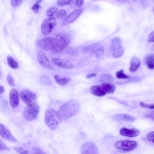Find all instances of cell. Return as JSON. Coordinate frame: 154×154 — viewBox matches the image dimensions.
<instances>
[{"mask_svg": "<svg viewBox=\"0 0 154 154\" xmlns=\"http://www.w3.org/2000/svg\"><path fill=\"white\" fill-rule=\"evenodd\" d=\"M37 56L38 62L44 68L50 70L54 69V66L43 51H39L37 52Z\"/></svg>", "mask_w": 154, "mask_h": 154, "instance_id": "11", "label": "cell"}, {"mask_svg": "<svg viewBox=\"0 0 154 154\" xmlns=\"http://www.w3.org/2000/svg\"><path fill=\"white\" fill-rule=\"evenodd\" d=\"M23 0H11V4L14 7H16L19 5Z\"/></svg>", "mask_w": 154, "mask_h": 154, "instance_id": "36", "label": "cell"}, {"mask_svg": "<svg viewBox=\"0 0 154 154\" xmlns=\"http://www.w3.org/2000/svg\"><path fill=\"white\" fill-rule=\"evenodd\" d=\"M5 89L4 87L1 85H0V94H2L4 91Z\"/></svg>", "mask_w": 154, "mask_h": 154, "instance_id": "41", "label": "cell"}, {"mask_svg": "<svg viewBox=\"0 0 154 154\" xmlns=\"http://www.w3.org/2000/svg\"><path fill=\"white\" fill-rule=\"evenodd\" d=\"M140 65V61L139 58L134 56L131 58L130 63V67L129 70L132 72H135Z\"/></svg>", "mask_w": 154, "mask_h": 154, "instance_id": "19", "label": "cell"}, {"mask_svg": "<svg viewBox=\"0 0 154 154\" xmlns=\"http://www.w3.org/2000/svg\"><path fill=\"white\" fill-rule=\"evenodd\" d=\"M9 98L11 106L13 108L17 107L20 102L19 95L17 91L14 89L11 90L9 93Z\"/></svg>", "mask_w": 154, "mask_h": 154, "instance_id": "17", "label": "cell"}, {"mask_svg": "<svg viewBox=\"0 0 154 154\" xmlns=\"http://www.w3.org/2000/svg\"><path fill=\"white\" fill-rule=\"evenodd\" d=\"M7 60L8 65L11 68L14 69H16L18 68V63L13 57L8 56Z\"/></svg>", "mask_w": 154, "mask_h": 154, "instance_id": "24", "label": "cell"}, {"mask_svg": "<svg viewBox=\"0 0 154 154\" xmlns=\"http://www.w3.org/2000/svg\"><path fill=\"white\" fill-rule=\"evenodd\" d=\"M42 1L43 0H36V3L39 4L42 2Z\"/></svg>", "mask_w": 154, "mask_h": 154, "instance_id": "42", "label": "cell"}, {"mask_svg": "<svg viewBox=\"0 0 154 154\" xmlns=\"http://www.w3.org/2000/svg\"><path fill=\"white\" fill-rule=\"evenodd\" d=\"M7 80L9 85L11 87L15 86L13 76L10 74H8L7 76Z\"/></svg>", "mask_w": 154, "mask_h": 154, "instance_id": "32", "label": "cell"}, {"mask_svg": "<svg viewBox=\"0 0 154 154\" xmlns=\"http://www.w3.org/2000/svg\"><path fill=\"white\" fill-rule=\"evenodd\" d=\"M140 133L137 129L134 128H127L122 127L120 130V134L123 136L134 137L137 136Z\"/></svg>", "mask_w": 154, "mask_h": 154, "instance_id": "16", "label": "cell"}, {"mask_svg": "<svg viewBox=\"0 0 154 154\" xmlns=\"http://www.w3.org/2000/svg\"><path fill=\"white\" fill-rule=\"evenodd\" d=\"M111 48L114 58H118L124 54V50L121 45V40L119 38L115 37L112 39Z\"/></svg>", "mask_w": 154, "mask_h": 154, "instance_id": "7", "label": "cell"}, {"mask_svg": "<svg viewBox=\"0 0 154 154\" xmlns=\"http://www.w3.org/2000/svg\"><path fill=\"white\" fill-rule=\"evenodd\" d=\"M84 2L83 0H71V3L78 8L82 7Z\"/></svg>", "mask_w": 154, "mask_h": 154, "instance_id": "29", "label": "cell"}, {"mask_svg": "<svg viewBox=\"0 0 154 154\" xmlns=\"http://www.w3.org/2000/svg\"><path fill=\"white\" fill-rule=\"evenodd\" d=\"M140 106L142 107L151 109H154V104H147L143 102H141L140 103Z\"/></svg>", "mask_w": 154, "mask_h": 154, "instance_id": "31", "label": "cell"}, {"mask_svg": "<svg viewBox=\"0 0 154 154\" xmlns=\"http://www.w3.org/2000/svg\"><path fill=\"white\" fill-rule=\"evenodd\" d=\"M56 40L58 53H61L69 45L71 41L70 35L65 33H60L56 36Z\"/></svg>", "mask_w": 154, "mask_h": 154, "instance_id": "5", "label": "cell"}, {"mask_svg": "<svg viewBox=\"0 0 154 154\" xmlns=\"http://www.w3.org/2000/svg\"><path fill=\"white\" fill-rule=\"evenodd\" d=\"M82 50L85 52L89 53L94 56L98 57L103 54L104 49L100 44L95 43L84 47Z\"/></svg>", "mask_w": 154, "mask_h": 154, "instance_id": "10", "label": "cell"}, {"mask_svg": "<svg viewBox=\"0 0 154 154\" xmlns=\"http://www.w3.org/2000/svg\"><path fill=\"white\" fill-rule=\"evenodd\" d=\"M91 93L97 97H103L107 94L105 89L101 85L92 86L90 88Z\"/></svg>", "mask_w": 154, "mask_h": 154, "instance_id": "18", "label": "cell"}, {"mask_svg": "<svg viewBox=\"0 0 154 154\" xmlns=\"http://www.w3.org/2000/svg\"><path fill=\"white\" fill-rule=\"evenodd\" d=\"M114 119L126 122H132L135 120L134 117L127 114H117L114 116Z\"/></svg>", "mask_w": 154, "mask_h": 154, "instance_id": "20", "label": "cell"}, {"mask_svg": "<svg viewBox=\"0 0 154 154\" xmlns=\"http://www.w3.org/2000/svg\"><path fill=\"white\" fill-rule=\"evenodd\" d=\"M83 12V10L82 9L72 11L63 20V26H66L72 23L81 15Z\"/></svg>", "mask_w": 154, "mask_h": 154, "instance_id": "13", "label": "cell"}, {"mask_svg": "<svg viewBox=\"0 0 154 154\" xmlns=\"http://www.w3.org/2000/svg\"><path fill=\"white\" fill-rule=\"evenodd\" d=\"M79 103L74 100H70L64 103L59 108L58 113L61 121H65L75 115L79 111Z\"/></svg>", "mask_w": 154, "mask_h": 154, "instance_id": "1", "label": "cell"}, {"mask_svg": "<svg viewBox=\"0 0 154 154\" xmlns=\"http://www.w3.org/2000/svg\"><path fill=\"white\" fill-rule=\"evenodd\" d=\"M57 21L54 18L50 17L45 19L41 26L42 34L45 35L49 34L56 26Z\"/></svg>", "mask_w": 154, "mask_h": 154, "instance_id": "9", "label": "cell"}, {"mask_svg": "<svg viewBox=\"0 0 154 154\" xmlns=\"http://www.w3.org/2000/svg\"><path fill=\"white\" fill-rule=\"evenodd\" d=\"M71 0H57V4L59 6H62L69 5L71 3Z\"/></svg>", "mask_w": 154, "mask_h": 154, "instance_id": "28", "label": "cell"}, {"mask_svg": "<svg viewBox=\"0 0 154 154\" xmlns=\"http://www.w3.org/2000/svg\"><path fill=\"white\" fill-rule=\"evenodd\" d=\"M146 66L150 69H154V54L150 53L147 54L145 58Z\"/></svg>", "mask_w": 154, "mask_h": 154, "instance_id": "21", "label": "cell"}, {"mask_svg": "<svg viewBox=\"0 0 154 154\" xmlns=\"http://www.w3.org/2000/svg\"><path fill=\"white\" fill-rule=\"evenodd\" d=\"M39 111L40 107L36 103L32 105L27 106L23 111V116L26 121H32L37 118Z\"/></svg>", "mask_w": 154, "mask_h": 154, "instance_id": "4", "label": "cell"}, {"mask_svg": "<svg viewBox=\"0 0 154 154\" xmlns=\"http://www.w3.org/2000/svg\"><path fill=\"white\" fill-rule=\"evenodd\" d=\"M153 11L154 13V6L153 7Z\"/></svg>", "mask_w": 154, "mask_h": 154, "instance_id": "43", "label": "cell"}, {"mask_svg": "<svg viewBox=\"0 0 154 154\" xmlns=\"http://www.w3.org/2000/svg\"><path fill=\"white\" fill-rule=\"evenodd\" d=\"M147 40L149 42H154V30L151 32L149 34Z\"/></svg>", "mask_w": 154, "mask_h": 154, "instance_id": "37", "label": "cell"}, {"mask_svg": "<svg viewBox=\"0 0 154 154\" xmlns=\"http://www.w3.org/2000/svg\"><path fill=\"white\" fill-rule=\"evenodd\" d=\"M82 154H98V149L96 145L92 142L87 141L83 145Z\"/></svg>", "mask_w": 154, "mask_h": 154, "instance_id": "12", "label": "cell"}, {"mask_svg": "<svg viewBox=\"0 0 154 154\" xmlns=\"http://www.w3.org/2000/svg\"><path fill=\"white\" fill-rule=\"evenodd\" d=\"M14 149L17 152L20 154H28L29 151L19 146H14Z\"/></svg>", "mask_w": 154, "mask_h": 154, "instance_id": "30", "label": "cell"}, {"mask_svg": "<svg viewBox=\"0 0 154 154\" xmlns=\"http://www.w3.org/2000/svg\"><path fill=\"white\" fill-rule=\"evenodd\" d=\"M101 85L105 89L107 94H112L115 91L116 87L113 84L109 83H103Z\"/></svg>", "mask_w": 154, "mask_h": 154, "instance_id": "23", "label": "cell"}, {"mask_svg": "<svg viewBox=\"0 0 154 154\" xmlns=\"http://www.w3.org/2000/svg\"><path fill=\"white\" fill-rule=\"evenodd\" d=\"M54 65L64 69H70L73 68L72 64L69 61L59 58H53L51 60Z\"/></svg>", "mask_w": 154, "mask_h": 154, "instance_id": "14", "label": "cell"}, {"mask_svg": "<svg viewBox=\"0 0 154 154\" xmlns=\"http://www.w3.org/2000/svg\"><path fill=\"white\" fill-rule=\"evenodd\" d=\"M41 7L39 4L35 3L32 6L31 9L35 13H38L39 9Z\"/></svg>", "mask_w": 154, "mask_h": 154, "instance_id": "34", "label": "cell"}, {"mask_svg": "<svg viewBox=\"0 0 154 154\" xmlns=\"http://www.w3.org/2000/svg\"><path fill=\"white\" fill-rule=\"evenodd\" d=\"M153 47H154V45H153Z\"/></svg>", "mask_w": 154, "mask_h": 154, "instance_id": "44", "label": "cell"}, {"mask_svg": "<svg viewBox=\"0 0 154 154\" xmlns=\"http://www.w3.org/2000/svg\"><path fill=\"white\" fill-rule=\"evenodd\" d=\"M137 145L134 140H124L117 141L114 144L115 147L117 149L123 151H128L135 148Z\"/></svg>", "mask_w": 154, "mask_h": 154, "instance_id": "8", "label": "cell"}, {"mask_svg": "<svg viewBox=\"0 0 154 154\" xmlns=\"http://www.w3.org/2000/svg\"><path fill=\"white\" fill-rule=\"evenodd\" d=\"M37 44L39 48L43 50L58 53L55 38L51 37L45 38L39 40Z\"/></svg>", "mask_w": 154, "mask_h": 154, "instance_id": "3", "label": "cell"}, {"mask_svg": "<svg viewBox=\"0 0 154 154\" xmlns=\"http://www.w3.org/2000/svg\"><path fill=\"white\" fill-rule=\"evenodd\" d=\"M147 116L150 119L154 120V111L151 112L147 114Z\"/></svg>", "mask_w": 154, "mask_h": 154, "instance_id": "39", "label": "cell"}, {"mask_svg": "<svg viewBox=\"0 0 154 154\" xmlns=\"http://www.w3.org/2000/svg\"><path fill=\"white\" fill-rule=\"evenodd\" d=\"M0 150H5L7 151L10 150V149L1 140H0Z\"/></svg>", "mask_w": 154, "mask_h": 154, "instance_id": "35", "label": "cell"}, {"mask_svg": "<svg viewBox=\"0 0 154 154\" xmlns=\"http://www.w3.org/2000/svg\"><path fill=\"white\" fill-rule=\"evenodd\" d=\"M54 78L56 83L60 85H66L71 80L68 77L65 76L61 77L57 75H54Z\"/></svg>", "mask_w": 154, "mask_h": 154, "instance_id": "22", "label": "cell"}, {"mask_svg": "<svg viewBox=\"0 0 154 154\" xmlns=\"http://www.w3.org/2000/svg\"><path fill=\"white\" fill-rule=\"evenodd\" d=\"M97 75V74L94 73H89L87 74L86 77L87 79H90L92 77H95Z\"/></svg>", "mask_w": 154, "mask_h": 154, "instance_id": "40", "label": "cell"}, {"mask_svg": "<svg viewBox=\"0 0 154 154\" xmlns=\"http://www.w3.org/2000/svg\"><path fill=\"white\" fill-rule=\"evenodd\" d=\"M57 10L58 8L57 7H51L47 10L46 14L48 16L51 17L57 12Z\"/></svg>", "mask_w": 154, "mask_h": 154, "instance_id": "26", "label": "cell"}, {"mask_svg": "<svg viewBox=\"0 0 154 154\" xmlns=\"http://www.w3.org/2000/svg\"><path fill=\"white\" fill-rule=\"evenodd\" d=\"M146 138L149 141L154 143V131L149 132L147 135Z\"/></svg>", "mask_w": 154, "mask_h": 154, "instance_id": "33", "label": "cell"}, {"mask_svg": "<svg viewBox=\"0 0 154 154\" xmlns=\"http://www.w3.org/2000/svg\"><path fill=\"white\" fill-rule=\"evenodd\" d=\"M0 134L4 139L13 142L17 141L10 131L3 124L0 125Z\"/></svg>", "mask_w": 154, "mask_h": 154, "instance_id": "15", "label": "cell"}, {"mask_svg": "<svg viewBox=\"0 0 154 154\" xmlns=\"http://www.w3.org/2000/svg\"><path fill=\"white\" fill-rule=\"evenodd\" d=\"M117 78L119 79H129V75L125 74L123 69L120 70L116 72V74Z\"/></svg>", "mask_w": 154, "mask_h": 154, "instance_id": "25", "label": "cell"}, {"mask_svg": "<svg viewBox=\"0 0 154 154\" xmlns=\"http://www.w3.org/2000/svg\"><path fill=\"white\" fill-rule=\"evenodd\" d=\"M32 150L33 153H37V154H44L45 153L41 149L37 148H34L32 149Z\"/></svg>", "mask_w": 154, "mask_h": 154, "instance_id": "38", "label": "cell"}, {"mask_svg": "<svg viewBox=\"0 0 154 154\" xmlns=\"http://www.w3.org/2000/svg\"><path fill=\"white\" fill-rule=\"evenodd\" d=\"M153 0V1H154V0Z\"/></svg>", "mask_w": 154, "mask_h": 154, "instance_id": "45", "label": "cell"}, {"mask_svg": "<svg viewBox=\"0 0 154 154\" xmlns=\"http://www.w3.org/2000/svg\"><path fill=\"white\" fill-rule=\"evenodd\" d=\"M67 15L66 11L64 9L59 10L56 14V17L58 18H63L65 17Z\"/></svg>", "mask_w": 154, "mask_h": 154, "instance_id": "27", "label": "cell"}, {"mask_svg": "<svg viewBox=\"0 0 154 154\" xmlns=\"http://www.w3.org/2000/svg\"><path fill=\"white\" fill-rule=\"evenodd\" d=\"M20 94L21 100L27 106L36 104L37 96L30 90L27 89L23 90L20 92Z\"/></svg>", "mask_w": 154, "mask_h": 154, "instance_id": "6", "label": "cell"}, {"mask_svg": "<svg viewBox=\"0 0 154 154\" xmlns=\"http://www.w3.org/2000/svg\"><path fill=\"white\" fill-rule=\"evenodd\" d=\"M45 120L50 129L54 130L58 127L61 120L58 112L53 109H49L45 112Z\"/></svg>", "mask_w": 154, "mask_h": 154, "instance_id": "2", "label": "cell"}]
</instances>
